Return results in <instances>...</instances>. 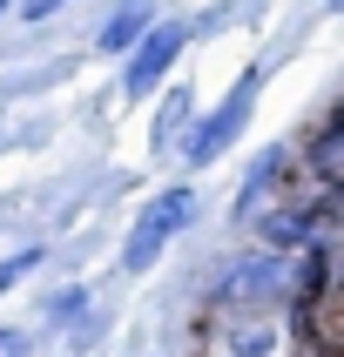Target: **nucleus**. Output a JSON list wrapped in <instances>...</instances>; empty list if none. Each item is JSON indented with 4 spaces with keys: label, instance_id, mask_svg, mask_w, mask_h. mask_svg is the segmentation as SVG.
Instances as JSON below:
<instances>
[{
    "label": "nucleus",
    "instance_id": "nucleus-9",
    "mask_svg": "<svg viewBox=\"0 0 344 357\" xmlns=\"http://www.w3.org/2000/svg\"><path fill=\"white\" fill-rule=\"evenodd\" d=\"M182 115H189V101H169V108H162V115H156V135H149V142H156V149H169V142H176V128H182Z\"/></svg>",
    "mask_w": 344,
    "mask_h": 357
},
{
    "label": "nucleus",
    "instance_id": "nucleus-4",
    "mask_svg": "<svg viewBox=\"0 0 344 357\" xmlns=\"http://www.w3.org/2000/svg\"><path fill=\"white\" fill-rule=\"evenodd\" d=\"M182 40H189V27H149V34L128 47V75H121V95H128V101H149V88H156V81L176 68Z\"/></svg>",
    "mask_w": 344,
    "mask_h": 357
},
{
    "label": "nucleus",
    "instance_id": "nucleus-8",
    "mask_svg": "<svg viewBox=\"0 0 344 357\" xmlns=\"http://www.w3.org/2000/svg\"><path fill=\"white\" fill-rule=\"evenodd\" d=\"M270 351H277V324L270 317H243L230 331V357H270Z\"/></svg>",
    "mask_w": 344,
    "mask_h": 357
},
{
    "label": "nucleus",
    "instance_id": "nucleus-10",
    "mask_svg": "<svg viewBox=\"0 0 344 357\" xmlns=\"http://www.w3.org/2000/svg\"><path fill=\"white\" fill-rule=\"evenodd\" d=\"M34 263H40V250H20V257H7V263H0V290H7V283H20Z\"/></svg>",
    "mask_w": 344,
    "mask_h": 357
},
{
    "label": "nucleus",
    "instance_id": "nucleus-11",
    "mask_svg": "<svg viewBox=\"0 0 344 357\" xmlns=\"http://www.w3.org/2000/svg\"><path fill=\"white\" fill-rule=\"evenodd\" d=\"M20 7H27V20H47V14H61L68 0H20Z\"/></svg>",
    "mask_w": 344,
    "mask_h": 357
},
{
    "label": "nucleus",
    "instance_id": "nucleus-7",
    "mask_svg": "<svg viewBox=\"0 0 344 357\" xmlns=\"http://www.w3.org/2000/svg\"><path fill=\"white\" fill-rule=\"evenodd\" d=\"M149 14H156V0H121V7H115V20L101 27V47H108V54L135 47V40L149 34Z\"/></svg>",
    "mask_w": 344,
    "mask_h": 357
},
{
    "label": "nucleus",
    "instance_id": "nucleus-1",
    "mask_svg": "<svg viewBox=\"0 0 344 357\" xmlns=\"http://www.w3.org/2000/svg\"><path fill=\"white\" fill-rule=\"evenodd\" d=\"M283 297H290V270H283V257L270 250V257H237L230 263L216 277L209 310H216V317H270Z\"/></svg>",
    "mask_w": 344,
    "mask_h": 357
},
{
    "label": "nucleus",
    "instance_id": "nucleus-5",
    "mask_svg": "<svg viewBox=\"0 0 344 357\" xmlns=\"http://www.w3.org/2000/svg\"><path fill=\"white\" fill-rule=\"evenodd\" d=\"M283 162H290V149H263V155H257V169L243 176V196H237V209H230L237 222H250V216L263 209V202H270V189H277V176H283Z\"/></svg>",
    "mask_w": 344,
    "mask_h": 357
},
{
    "label": "nucleus",
    "instance_id": "nucleus-3",
    "mask_svg": "<svg viewBox=\"0 0 344 357\" xmlns=\"http://www.w3.org/2000/svg\"><path fill=\"white\" fill-rule=\"evenodd\" d=\"M257 88H263V68H250V75L230 88V101H223L216 115L196 121V135L182 142V162H189V169H209V162H216L223 149L243 135V121H250V108H257Z\"/></svg>",
    "mask_w": 344,
    "mask_h": 357
},
{
    "label": "nucleus",
    "instance_id": "nucleus-13",
    "mask_svg": "<svg viewBox=\"0 0 344 357\" xmlns=\"http://www.w3.org/2000/svg\"><path fill=\"white\" fill-rule=\"evenodd\" d=\"M324 7H344V0H324Z\"/></svg>",
    "mask_w": 344,
    "mask_h": 357
},
{
    "label": "nucleus",
    "instance_id": "nucleus-6",
    "mask_svg": "<svg viewBox=\"0 0 344 357\" xmlns=\"http://www.w3.org/2000/svg\"><path fill=\"white\" fill-rule=\"evenodd\" d=\"M317 209H311V202H297V209H277V216L263 222V243H270V250H304V243L317 236Z\"/></svg>",
    "mask_w": 344,
    "mask_h": 357
},
{
    "label": "nucleus",
    "instance_id": "nucleus-2",
    "mask_svg": "<svg viewBox=\"0 0 344 357\" xmlns=\"http://www.w3.org/2000/svg\"><path fill=\"white\" fill-rule=\"evenodd\" d=\"M196 189H162L156 202H149V209H142L135 216V229H128V250H121V263H128V270H149V263L162 257V250H169V236H182V229H189V222H196Z\"/></svg>",
    "mask_w": 344,
    "mask_h": 357
},
{
    "label": "nucleus",
    "instance_id": "nucleus-12",
    "mask_svg": "<svg viewBox=\"0 0 344 357\" xmlns=\"http://www.w3.org/2000/svg\"><path fill=\"white\" fill-rule=\"evenodd\" d=\"M0 357H27V337L20 331H0Z\"/></svg>",
    "mask_w": 344,
    "mask_h": 357
},
{
    "label": "nucleus",
    "instance_id": "nucleus-14",
    "mask_svg": "<svg viewBox=\"0 0 344 357\" xmlns=\"http://www.w3.org/2000/svg\"><path fill=\"white\" fill-rule=\"evenodd\" d=\"M0 14H7V0H0Z\"/></svg>",
    "mask_w": 344,
    "mask_h": 357
}]
</instances>
